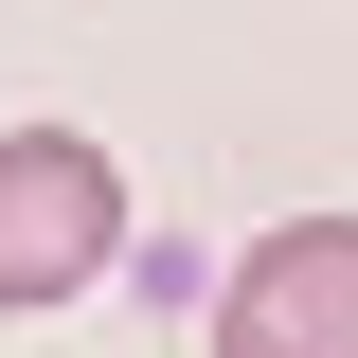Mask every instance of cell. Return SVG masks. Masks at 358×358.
Instances as JSON below:
<instances>
[{
	"label": "cell",
	"mask_w": 358,
	"mask_h": 358,
	"mask_svg": "<svg viewBox=\"0 0 358 358\" xmlns=\"http://www.w3.org/2000/svg\"><path fill=\"white\" fill-rule=\"evenodd\" d=\"M108 251H126V162L90 126H0V322L108 287Z\"/></svg>",
	"instance_id": "6da1fadb"
},
{
	"label": "cell",
	"mask_w": 358,
	"mask_h": 358,
	"mask_svg": "<svg viewBox=\"0 0 358 358\" xmlns=\"http://www.w3.org/2000/svg\"><path fill=\"white\" fill-rule=\"evenodd\" d=\"M215 358H358V215H268L215 287Z\"/></svg>",
	"instance_id": "7a4b0ae2"
}]
</instances>
